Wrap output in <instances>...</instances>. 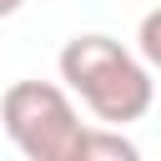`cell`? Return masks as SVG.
Listing matches in <instances>:
<instances>
[{"mask_svg":"<svg viewBox=\"0 0 161 161\" xmlns=\"http://www.w3.org/2000/svg\"><path fill=\"white\" fill-rule=\"evenodd\" d=\"M60 65V80L70 96L86 101V111L106 126H131L151 111L156 101V80H151V65L126 50L121 40L101 35V30H86V35H70L55 55Z\"/></svg>","mask_w":161,"mask_h":161,"instance_id":"6da1fadb","label":"cell"},{"mask_svg":"<svg viewBox=\"0 0 161 161\" xmlns=\"http://www.w3.org/2000/svg\"><path fill=\"white\" fill-rule=\"evenodd\" d=\"M0 121L25 161H80V146L91 131L70 91L55 80H15L0 96Z\"/></svg>","mask_w":161,"mask_h":161,"instance_id":"7a4b0ae2","label":"cell"},{"mask_svg":"<svg viewBox=\"0 0 161 161\" xmlns=\"http://www.w3.org/2000/svg\"><path fill=\"white\" fill-rule=\"evenodd\" d=\"M80 161H141V146L116 126H91L86 146H80Z\"/></svg>","mask_w":161,"mask_h":161,"instance_id":"3957f363","label":"cell"},{"mask_svg":"<svg viewBox=\"0 0 161 161\" xmlns=\"http://www.w3.org/2000/svg\"><path fill=\"white\" fill-rule=\"evenodd\" d=\"M136 55L151 70H161V5L141 15V25H136Z\"/></svg>","mask_w":161,"mask_h":161,"instance_id":"277c9868","label":"cell"},{"mask_svg":"<svg viewBox=\"0 0 161 161\" xmlns=\"http://www.w3.org/2000/svg\"><path fill=\"white\" fill-rule=\"evenodd\" d=\"M20 5H25V0H0V20H10V15L20 10Z\"/></svg>","mask_w":161,"mask_h":161,"instance_id":"5b68a950","label":"cell"}]
</instances>
